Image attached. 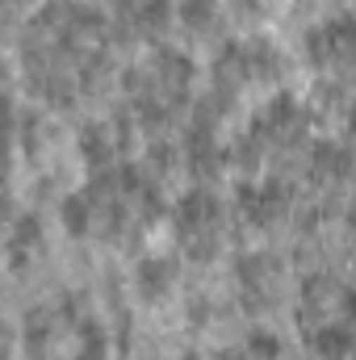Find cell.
I'll use <instances>...</instances> for the list:
<instances>
[{
    "instance_id": "cell-8",
    "label": "cell",
    "mask_w": 356,
    "mask_h": 360,
    "mask_svg": "<svg viewBox=\"0 0 356 360\" xmlns=\"http://www.w3.org/2000/svg\"><path fill=\"white\" fill-rule=\"evenodd\" d=\"M314 352L323 360H348L352 356V331L348 327H336V323H323L314 331Z\"/></svg>"
},
{
    "instance_id": "cell-7",
    "label": "cell",
    "mask_w": 356,
    "mask_h": 360,
    "mask_svg": "<svg viewBox=\"0 0 356 360\" xmlns=\"http://www.w3.org/2000/svg\"><path fill=\"white\" fill-rule=\"evenodd\" d=\"M310 172L319 180H344L352 172V151L336 143H314L310 147Z\"/></svg>"
},
{
    "instance_id": "cell-18",
    "label": "cell",
    "mask_w": 356,
    "mask_h": 360,
    "mask_svg": "<svg viewBox=\"0 0 356 360\" xmlns=\"http://www.w3.org/2000/svg\"><path fill=\"white\" fill-rule=\"evenodd\" d=\"M248 356L252 360H276L281 356V340H276L272 331H265V327H256V331L248 335Z\"/></svg>"
},
{
    "instance_id": "cell-15",
    "label": "cell",
    "mask_w": 356,
    "mask_h": 360,
    "mask_svg": "<svg viewBox=\"0 0 356 360\" xmlns=\"http://www.w3.org/2000/svg\"><path fill=\"white\" fill-rule=\"evenodd\" d=\"M180 21H184V30H193V34L214 30V0H184V4H180Z\"/></svg>"
},
{
    "instance_id": "cell-21",
    "label": "cell",
    "mask_w": 356,
    "mask_h": 360,
    "mask_svg": "<svg viewBox=\"0 0 356 360\" xmlns=\"http://www.w3.org/2000/svg\"><path fill=\"white\" fill-rule=\"evenodd\" d=\"M17 130H21V147L34 155V143H38V117H34V113H21V117H17Z\"/></svg>"
},
{
    "instance_id": "cell-5",
    "label": "cell",
    "mask_w": 356,
    "mask_h": 360,
    "mask_svg": "<svg viewBox=\"0 0 356 360\" xmlns=\"http://www.w3.org/2000/svg\"><path fill=\"white\" fill-rule=\"evenodd\" d=\"M172 281H177V260H168V256H147V260H139V269H134V285H139L143 302L168 297Z\"/></svg>"
},
{
    "instance_id": "cell-9",
    "label": "cell",
    "mask_w": 356,
    "mask_h": 360,
    "mask_svg": "<svg viewBox=\"0 0 356 360\" xmlns=\"http://www.w3.org/2000/svg\"><path fill=\"white\" fill-rule=\"evenodd\" d=\"M59 218H63V231L72 235V239H84L92 231V201L84 193H76V197H68L63 205H59Z\"/></svg>"
},
{
    "instance_id": "cell-19",
    "label": "cell",
    "mask_w": 356,
    "mask_h": 360,
    "mask_svg": "<svg viewBox=\"0 0 356 360\" xmlns=\"http://www.w3.org/2000/svg\"><path fill=\"white\" fill-rule=\"evenodd\" d=\"M306 55H310L314 68H323V63L331 59V51H327V34H323V30H310V34H306Z\"/></svg>"
},
{
    "instance_id": "cell-13",
    "label": "cell",
    "mask_w": 356,
    "mask_h": 360,
    "mask_svg": "<svg viewBox=\"0 0 356 360\" xmlns=\"http://www.w3.org/2000/svg\"><path fill=\"white\" fill-rule=\"evenodd\" d=\"M218 243H222V235H218V231H197V235H184V239H180L184 256H189V260H201V264L218 256Z\"/></svg>"
},
{
    "instance_id": "cell-3",
    "label": "cell",
    "mask_w": 356,
    "mask_h": 360,
    "mask_svg": "<svg viewBox=\"0 0 356 360\" xmlns=\"http://www.w3.org/2000/svg\"><path fill=\"white\" fill-rule=\"evenodd\" d=\"M218 222H222V205H218V197H214L210 188H201V184L189 188V193L177 201V210H172L177 239L197 235V231H218Z\"/></svg>"
},
{
    "instance_id": "cell-28",
    "label": "cell",
    "mask_w": 356,
    "mask_h": 360,
    "mask_svg": "<svg viewBox=\"0 0 356 360\" xmlns=\"http://www.w3.org/2000/svg\"><path fill=\"white\" fill-rule=\"evenodd\" d=\"M180 360H201V356H197V352H184V356H180Z\"/></svg>"
},
{
    "instance_id": "cell-22",
    "label": "cell",
    "mask_w": 356,
    "mask_h": 360,
    "mask_svg": "<svg viewBox=\"0 0 356 360\" xmlns=\"http://www.w3.org/2000/svg\"><path fill=\"white\" fill-rule=\"evenodd\" d=\"M189 314H193V323H205V319H210V302H205V297H193V302H189Z\"/></svg>"
},
{
    "instance_id": "cell-25",
    "label": "cell",
    "mask_w": 356,
    "mask_h": 360,
    "mask_svg": "<svg viewBox=\"0 0 356 360\" xmlns=\"http://www.w3.org/2000/svg\"><path fill=\"white\" fill-rule=\"evenodd\" d=\"M231 4H235L239 13H256V4H260V0H231Z\"/></svg>"
},
{
    "instance_id": "cell-6",
    "label": "cell",
    "mask_w": 356,
    "mask_h": 360,
    "mask_svg": "<svg viewBox=\"0 0 356 360\" xmlns=\"http://www.w3.org/2000/svg\"><path fill=\"white\" fill-rule=\"evenodd\" d=\"M113 151H117V143H113V130H109V126L89 122V126L80 130V155H84L89 172H105V168L113 164Z\"/></svg>"
},
{
    "instance_id": "cell-2",
    "label": "cell",
    "mask_w": 356,
    "mask_h": 360,
    "mask_svg": "<svg viewBox=\"0 0 356 360\" xmlns=\"http://www.w3.org/2000/svg\"><path fill=\"white\" fill-rule=\"evenodd\" d=\"M151 76H155V96L172 109L189 105V84H193V59L180 51H155L151 55Z\"/></svg>"
},
{
    "instance_id": "cell-4",
    "label": "cell",
    "mask_w": 356,
    "mask_h": 360,
    "mask_svg": "<svg viewBox=\"0 0 356 360\" xmlns=\"http://www.w3.org/2000/svg\"><path fill=\"white\" fill-rule=\"evenodd\" d=\"M184 168H189V176L201 180V184H210V180L222 176L227 155H222V147L214 143V130L189 126V139H184Z\"/></svg>"
},
{
    "instance_id": "cell-12",
    "label": "cell",
    "mask_w": 356,
    "mask_h": 360,
    "mask_svg": "<svg viewBox=\"0 0 356 360\" xmlns=\"http://www.w3.org/2000/svg\"><path fill=\"white\" fill-rule=\"evenodd\" d=\"M231 164L243 172V176H252V172H260V164H265V143L248 130L235 147H231Z\"/></svg>"
},
{
    "instance_id": "cell-26",
    "label": "cell",
    "mask_w": 356,
    "mask_h": 360,
    "mask_svg": "<svg viewBox=\"0 0 356 360\" xmlns=\"http://www.w3.org/2000/svg\"><path fill=\"white\" fill-rule=\"evenodd\" d=\"M214 360H248V356H239V352H218Z\"/></svg>"
},
{
    "instance_id": "cell-16",
    "label": "cell",
    "mask_w": 356,
    "mask_h": 360,
    "mask_svg": "<svg viewBox=\"0 0 356 360\" xmlns=\"http://www.w3.org/2000/svg\"><path fill=\"white\" fill-rule=\"evenodd\" d=\"M134 214H139V222H143V226H151V222H160V218H164V193H160V184H155V180L134 197Z\"/></svg>"
},
{
    "instance_id": "cell-1",
    "label": "cell",
    "mask_w": 356,
    "mask_h": 360,
    "mask_svg": "<svg viewBox=\"0 0 356 360\" xmlns=\"http://www.w3.org/2000/svg\"><path fill=\"white\" fill-rule=\"evenodd\" d=\"M235 205L252 226H272L289 205V188H285V180H265V184L243 180V184H235Z\"/></svg>"
},
{
    "instance_id": "cell-17",
    "label": "cell",
    "mask_w": 356,
    "mask_h": 360,
    "mask_svg": "<svg viewBox=\"0 0 356 360\" xmlns=\"http://www.w3.org/2000/svg\"><path fill=\"white\" fill-rule=\"evenodd\" d=\"M38 239H42V222H38V214H21V218L13 222V239H8V248H13V252H30Z\"/></svg>"
},
{
    "instance_id": "cell-24",
    "label": "cell",
    "mask_w": 356,
    "mask_h": 360,
    "mask_svg": "<svg viewBox=\"0 0 356 360\" xmlns=\"http://www.w3.org/2000/svg\"><path fill=\"white\" fill-rule=\"evenodd\" d=\"M72 360H105V352H96V348H80V356H72Z\"/></svg>"
},
{
    "instance_id": "cell-23",
    "label": "cell",
    "mask_w": 356,
    "mask_h": 360,
    "mask_svg": "<svg viewBox=\"0 0 356 360\" xmlns=\"http://www.w3.org/2000/svg\"><path fill=\"white\" fill-rule=\"evenodd\" d=\"M344 314H348V327L356 331V289L348 293V297H344Z\"/></svg>"
},
{
    "instance_id": "cell-20",
    "label": "cell",
    "mask_w": 356,
    "mask_h": 360,
    "mask_svg": "<svg viewBox=\"0 0 356 360\" xmlns=\"http://www.w3.org/2000/svg\"><path fill=\"white\" fill-rule=\"evenodd\" d=\"M147 164H151V172H168L172 164H177V151L168 147V143H151V151H147Z\"/></svg>"
},
{
    "instance_id": "cell-27",
    "label": "cell",
    "mask_w": 356,
    "mask_h": 360,
    "mask_svg": "<svg viewBox=\"0 0 356 360\" xmlns=\"http://www.w3.org/2000/svg\"><path fill=\"white\" fill-rule=\"evenodd\" d=\"M348 126H352V139H356V105H352V117H348Z\"/></svg>"
},
{
    "instance_id": "cell-10",
    "label": "cell",
    "mask_w": 356,
    "mask_h": 360,
    "mask_svg": "<svg viewBox=\"0 0 356 360\" xmlns=\"http://www.w3.org/2000/svg\"><path fill=\"white\" fill-rule=\"evenodd\" d=\"M248 63H252V76H260V80H281V72H285L276 46H268L265 38H256L248 46Z\"/></svg>"
},
{
    "instance_id": "cell-14",
    "label": "cell",
    "mask_w": 356,
    "mask_h": 360,
    "mask_svg": "<svg viewBox=\"0 0 356 360\" xmlns=\"http://www.w3.org/2000/svg\"><path fill=\"white\" fill-rule=\"evenodd\" d=\"M51 344V323H46V310H30L25 319V352L30 356H42Z\"/></svg>"
},
{
    "instance_id": "cell-11",
    "label": "cell",
    "mask_w": 356,
    "mask_h": 360,
    "mask_svg": "<svg viewBox=\"0 0 356 360\" xmlns=\"http://www.w3.org/2000/svg\"><path fill=\"white\" fill-rule=\"evenodd\" d=\"M172 21V0H139V30L147 38H160Z\"/></svg>"
}]
</instances>
